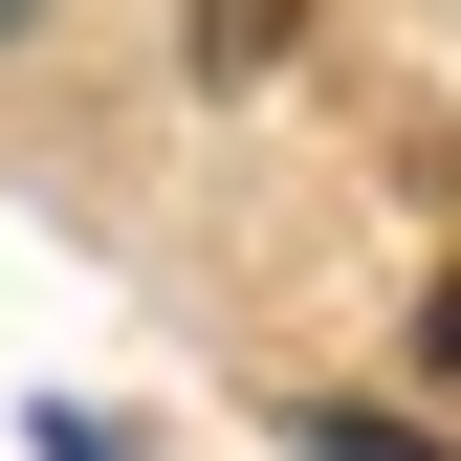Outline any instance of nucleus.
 Returning a JSON list of instances; mask_svg holds the SVG:
<instances>
[{"label": "nucleus", "instance_id": "f257e3e1", "mask_svg": "<svg viewBox=\"0 0 461 461\" xmlns=\"http://www.w3.org/2000/svg\"><path fill=\"white\" fill-rule=\"evenodd\" d=\"M308 461H439L418 418H374V395H308Z\"/></svg>", "mask_w": 461, "mask_h": 461}, {"label": "nucleus", "instance_id": "7ed1b4c3", "mask_svg": "<svg viewBox=\"0 0 461 461\" xmlns=\"http://www.w3.org/2000/svg\"><path fill=\"white\" fill-rule=\"evenodd\" d=\"M0 23H44V0H0Z\"/></svg>", "mask_w": 461, "mask_h": 461}, {"label": "nucleus", "instance_id": "f03ea898", "mask_svg": "<svg viewBox=\"0 0 461 461\" xmlns=\"http://www.w3.org/2000/svg\"><path fill=\"white\" fill-rule=\"evenodd\" d=\"M418 374H461V285H439V308H418Z\"/></svg>", "mask_w": 461, "mask_h": 461}]
</instances>
